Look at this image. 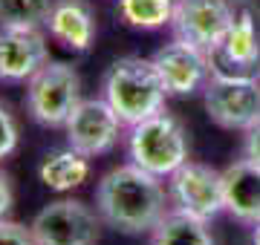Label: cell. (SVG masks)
Returning <instances> with one entry per match:
<instances>
[{
    "label": "cell",
    "mask_w": 260,
    "mask_h": 245,
    "mask_svg": "<svg viewBox=\"0 0 260 245\" xmlns=\"http://www.w3.org/2000/svg\"><path fill=\"white\" fill-rule=\"evenodd\" d=\"M168 202L171 196L162 188V179L133 161L104 173L95 188V211L102 222L127 236L150 234L168 214Z\"/></svg>",
    "instance_id": "1"
},
{
    "label": "cell",
    "mask_w": 260,
    "mask_h": 245,
    "mask_svg": "<svg viewBox=\"0 0 260 245\" xmlns=\"http://www.w3.org/2000/svg\"><path fill=\"white\" fill-rule=\"evenodd\" d=\"M102 98L116 110L121 121L133 127L150 115L162 113L168 93L150 58L127 55L113 61L110 69L104 72Z\"/></svg>",
    "instance_id": "2"
},
{
    "label": "cell",
    "mask_w": 260,
    "mask_h": 245,
    "mask_svg": "<svg viewBox=\"0 0 260 245\" xmlns=\"http://www.w3.org/2000/svg\"><path fill=\"white\" fill-rule=\"evenodd\" d=\"M127 156L142 170L168 179L188 161V133L174 115L162 110L130 127Z\"/></svg>",
    "instance_id": "3"
},
{
    "label": "cell",
    "mask_w": 260,
    "mask_h": 245,
    "mask_svg": "<svg viewBox=\"0 0 260 245\" xmlns=\"http://www.w3.org/2000/svg\"><path fill=\"white\" fill-rule=\"evenodd\" d=\"M23 104L41 127H64L81 104V75L67 61H47L26 81Z\"/></svg>",
    "instance_id": "4"
},
{
    "label": "cell",
    "mask_w": 260,
    "mask_h": 245,
    "mask_svg": "<svg viewBox=\"0 0 260 245\" xmlns=\"http://www.w3.org/2000/svg\"><path fill=\"white\" fill-rule=\"evenodd\" d=\"M205 113L223 130L246 133L260 118V78L246 72L214 69L203 87Z\"/></svg>",
    "instance_id": "5"
},
{
    "label": "cell",
    "mask_w": 260,
    "mask_h": 245,
    "mask_svg": "<svg viewBox=\"0 0 260 245\" xmlns=\"http://www.w3.org/2000/svg\"><path fill=\"white\" fill-rule=\"evenodd\" d=\"M234 20L232 0H177L171 29L174 38L203 49L208 58L220 55Z\"/></svg>",
    "instance_id": "6"
},
{
    "label": "cell",
    "mask_w": 260,
    "mask_h": 245,
    "mask_svg": "<svg viewBox=\"0 0 260 245\" xmlns=\"http://www.w3.org/2000/svg\"><path fill=\"white\" fill-rule=\"evenodd\" d=\"M29 228L35 245H95L102 217L78 199H58L41 208Z\"/></svg>",
    "instance_id": "7"
},
{
    "label": "cell",
    "mask_w": 260,
    "mask_h": 245,
    "mask_svg": "<svg viewBox=\"0 0 260 245\" xmlns=\"http://www.w3.org/2000/svg\"><path fill=\"white\" fill-rule=\"evenodd\" d=\"M168 196L177 211L211 222L217 214L225 211L223 170L188 159L174 176H168Z\"/></svg>",
    "instance_id": "8"
},
{
    "label": "cell",
    "mask_w": 260,
    "mask_h": 245,
    "mask_svg": "<svg viewBox=\"0 0 260 245\" xmlns=\"http://www.w3.org/2000/svg\"><path fill=\"white\" fill-rule=\"evenodd\" d=\"M121 124L124 121L104 98H81V104L75 107L64 124L67 144L87 159L104 156L119 144Z\"/></svg>",
    "instance_id": "9"
},
{
    "label": "cell",
    "mask_w": 260,
    "mask_h": 245,
    "mask_svg": "<svg viewBox=\"0 0 260 245\" xmlns=\"http://www.w3.org/2000/svg\"><path fill=\"white\" fill-rule=\"evenodd\" d=\"M150 61L156 66L168 95H191L205 87V81L211 75L214 58H208L203 49L191 47L185 40L174 38L171 44L156 49Z\"/></svg>",
    "instance_id": "10"
},
{
    "label": "cell",
    "mask_w": 260,
    "mask_h": 245,
    "mask_svg": "<svg viewBox=\"0 0 260 245\" xmlns=\"http://www.w3.org/2000/svg\"><path fill=\"white\" fill-rule=\"evenodd\" d=\"M47 61L44 29H0V84H26Z\"/></svg>",
    "instance_id": "11"
},
{
    "label": "cell",
    "mask_w": 260,
    "mask_h": 245,
    "mask_svg": "<svg viewBox=\"0 0 260 245\" xmlns=\"http://www.w3.org/2000/svg\"><path fill=\"white\" fill-rule=\"evenodd\" d=\"M225 211L243 225L260 222V165L249 159H237L223 170Z\"/></svg>",
    "instance_id": "12"
},
{
    "label": "cell",
    "mask_w": 260,
    "mask_h": 245,
    "mask_svg": "<svg viewBox=\"0 0 260 245\" xmlns=\"http://www.w3.org/2000/svg\"><path fill=\"white\" fill-rule=\"evenodd\" d=\"M49 38L73 52H90L95 40V18L87 0H55L47 20Z\"/></svg>",
    "instance_id": "13"
},
{
    "label": "cell",
    "mask_w": 260,
    "mask_h": 245,
    "mask_svg": "<svg viewBox=\"0 0 260 245\" xmlns=\"http://www.w3.org/2000/svg\"><path fill=\"white\" fill-rule=\"evenodd\" d=\"M220 55L243 72L260 69V32H257V12L249 0H234V20L229 29Z\"/></svg>",
    "instance_id": "14"
},
{
    "label": "cell",
    "mask_w": 260,
    "mask_h": 245,
    "mask_svg": "<svg viewBox=\"0 0 260 245\" xmlns=\"http://www.w3.org/2000/svg\"><path fill=\"white\" fill-rule=\"evenodd\" d=\"M38 176H41V182H44L49 190L67 193V190L81 188L84 182H87L90 165H87V156H81L78 150H73V147L67 144L64 150H52L47 159L41 161Z\"/></svg>",
    "instance_id": "15"
},
{
    "label": "cell",
    "mask_w": 260,
    "mask_h": 245,
    "mask_svg": "<svg viewBox=\"0 0 260 245\" xmlns=\"http://www.w3.org/2000/svg\"><path fill=\"white\" fill-rule=\"evenodd\" d=\"M150 245H214V234L205 219L171 208L150 231Z\"/></svg>",
    "instance_id": "16"
},
{
    "label": "cell",
    "mask_w": 260,
    "mask_h": 245,
    "mask_svg": "<svg viewBox=\"0 0 260 245\" xmlns=\"http://www.w3.org/2000/svg\"><path fill=\"white\" fill-rule=\"evenodd\" d=\"M55 0H0V29H47Z\"/></svg>",
    "instance_id": "17"
},
{
    "label": "cell",
    "mask_w": 260,
    "mask_h": 245,
    "mask_svg": "<svg viewBox=\"0 0 260 245\" xmlns=\"http://www.w3.org/2000/svg\"><path fill=\"white\" fill-rule=\"evenodd\" d=\"M177 0H119V18L133 29H162L174 18Z\"/></svg>",
    "instance_id": "18"
},
{
    "label": "cell",
    "mask_w": 260,
    "mask_h": 245,
    "mask_svg": "<svg viewBox=\"0 0 260 245\" xmlns=\"http://www.w3.org/2000/svg\"><path fill=\"white\" fill-rule=\"evenodd\" d=\"M18 142H20L18 118H15V113H12L6 104L0 101V161L9 159L12 153L18 150Z\"/></svg>",
    "instance_id": "19"
},
{
    "label": "cell",
    "mask_w": 260,
    "mask_h": 245,
    "mask_svg": "<svg viewBox=\"0 0 260 245\" xmlns=\"http://www.w3.org/2000/svg\"><path fill=\"white\" fill-rule=\"evenodd\" d=\"M0 245H35L32 228L15 219H0Z\"/></svg>",
    "instance_id": "20"
},
{
    "label": "cell",
    "mask_w": 260,
    "mask_h": 245,
    "mask_svg": "<svg viewBox=\"0 0 260 245\" xmlns=\"http://www.w3.org/2000/svg\"><path fill=\"white\" fill-rule=\"evenodd\" d=\"M243 159L260 165V118L251 124L249 130H246V136H243Z\"/></svg>",
    "instance_id": "21"
},
{
    "label": "cell",
    "mask_w": 260,
    "mask_h": 245,
    "mask_svg": "<svg viewBox=\"0 0 260 245\" xmlns=\"http://www.w3.org/2000/svg\"><path fill=\"white\" fill-rule=\"evenodd\" d=\"M12 205H15V190H12V179L0 170V219L9 217Z\"/></svg>",
    "instance_id": "22"
},
{
    "label": "cell",
    "mask_w": 260,
    "mask_h": 245,
    "mask_svg": "<svg viewBox=\"0 0 260 245\" xmlns=\"http://www.w3.org/2000/svg\"><path fill=\"white\" fill-rule=\"evenodd\" d=\"M251 245H260V222L251 225Z\"/></svg>",
    "instance_id": "23"
}]
</instances>
